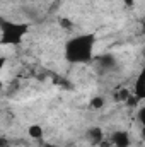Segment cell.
<instances>
[{"instance_id":"1","label":"cell","mask_w":145,"mask_h":147,"mask_svg":"<svg viewBox=\"0 0 145 147\" xmlns=\"http://www.w3.org/2000/svg\"><path fill=\"white\" fill-rule=\"evenodd\" d=\"M94 51H96V36L92 33L73 36L65 45V58L70 63H87L89 60H92Z\"/></svg>"},{"instance_id":"2","label":"cell","mask_w":145,"mask_h":147,"mask_svg":"<svg viewBox=\"0 0 145 147\" xmlns=\"http://www.w3.org/2000/svg\"><path fill=\"white\" fill-rule=\"evenodd\" d=\"M29 31V26L19 21H2V45L3 46H17L22 43Z\"/></svg>"},{"instance_id":"5","label":"cell","mask_w":145,"mask_h":147,"mask_svg":"<svg viewBox=\"0 0 145 147\" xmlns=\"http://www.w3.org/2000/svg\"><path fill=\"white\" fill-rule=\"evenodd\" d=\"M28 134H29L33 139H41V137H43V128H41L39 125H33V127L28 128Z\"/></svg>"},{"instance_id":"4","label":"cell","mask_w":145,"mask_h":147,"mask_svg":"<svg viewBox=\"0 0 145 147\" xmlns=\"http://www.w3.org/2000/svg\"><path fill=\"white\" fill-rule=\"evenodd\" d=\"M133 91H135V96L138 99H145V65H144V69L140 70V74L137 75V79H135Z\"/></svg>"},{"instance_id":"3","label":"cell","mask_w":145,"mask_h":147,"mask_svg":"<svg viewBox=\"0 0 145 147\" xmlns=\"http://www.w3.org/2000/svg\"><path fill=\"white\" fill-rule=\"evenodd\" d=\"M109 146L113 147H130L132 146V139L130 134L125 130H113L109 134Z\"/></svg>"},{"instance_id":"7","label":"cell","mask_w":145,"mask_h":147,"mask_svg":"<svg viewBox=\"0 0 145 147\" xmlns=\"http://www.w3.org/2000/svg\"><path fill=\"white\" fill-rule=\"evenodd\" d=\"M44 147H62V146H58V144H53V142H48V144H44Z\"/></svg>"},{"instance_id":"6","label":"cell","mask_w":145,"mask_h":147,"mask_svg":"<svg viewBox=\"0 0 145 147\" xmlns=\"http://www.w3.org/2000/svg\"><path fill=\"white\" fill-rule=\"evenodd\" d=\"M137 120H138V127H140V132L145 135V106L142 110L138 111V115H137Z\"/></svg>"}]
</instances>
